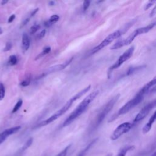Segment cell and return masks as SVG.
Here are the masks:
<instances>
[{"mask_svg":"<svg viewBox=\"0 0 156 156\" xmlns=\"http://www.w3.org/2000/svg\"><path fill=\"white\" fill-rule=\"evenodd\" d=\"M98 94H99V91L98 90L94 91L91 93L90 94H89L86 98H85L78 105L77 108L65 120V121L63 123V126L66 127L69 125L75 119H76L80 115H82L85 111V110L88 108L90 103L98 95Z\"/></svg>","mask_w":156,"mask_h":156,"instance_id":"cell-1","label":"cell"},{"mask_svg":"<svg viewBox=\"0 0 156 156\" xmlns=\"http://www.w3.org/2000/svg\"><path fill=\"white\" fill-rule=\"evenodd\" d=\"M155 26H156V21L153 22L146 26H144L142 27H139V28L135 29L127 38H126L123 40H118L115 44H113V45L110 47V49L111 50L118 49L122 47H124L125 46H127V45L131 44L132 42L134 40V39L136 37H137L138 36H139L140 35L147 33L149 31L152 30Z\"/></svg>","mask_w":156,"mask_h":156,"instance_id":"cell-2","label":"cell"},{"mask_svg":"<svg viewBox=\"0 0 156 156\" xmlns=\"http://www.w3.org/2000/svg\"><path fill=\"white\" fill-rule=\"evenodd\" d=\"M119 94L115 95L114 97L112 98L107 102H106L103 107L101 108L99 112H98L94 121V128H97L104 121L106 116L110 112V110L113 108L115 104L118 101L119 98Z\"/></svg>","mask_w":156,"mask_h":156,"instance_id":"cell-3","label":"cell"},{"mask_svg":"<svg viewBox=\"0 0 156 156\" xmlns=\"http://www.w3.org/2000/svg\"><path fill=\"white\" fill-rule=\"evenodd\" d=\"M144 96V94H141L138 91L132 99H131L130 101L126 102L122 107H121L120 109L118 111L117 113L112 116V118L109 119L108 121L112 122L113 120H115L116 118H118L119 116L127 113L136 105H138L143 100Z\"/></svg>","mask_w":156,"mask_h":156,"instance_id":"cell-4","label":"cell"},{"mask_svg":"<svg viewBox=\"0 0 156 156\" xmlns=\"http://www.w3.org/2000/svg\"><path fill=\"white\" fill-rule=\"evenodd\" d=\"M129 24V23H128L127 24V26L124 27V29H123L122 30H117L111 33L110 34H109L107 37H106L98 45H97L96 47H94V48L92 49V50L91 51V54H94L98 52V51H99L100 50H101L102 49H103L104 48L106 47L109 44H110L115 39L119 38L122 35V34L124 33L126 31H127L128 30L127 29L130 27V26H128Z\"/></svg>","mask_w":156,"mask_h":156,"instance_id":"cell-5","label":"cell"},{"mask_svg":"<svg viewBox=\"0 0 156 156\" xmlns=\"http://www.w3.org/2000/svg\"><path fill=\"white\" fill-rule=\"evenodd\" d=\"M134 50H135V47L133 46H130L129 49H127L126 51H125L123 52V54H122L119 57L118 60L111 66L109 67V68L107 70V77L108 79L110 78L111 74L114 70L118 69L125 62L128 60L132 56Z\"/></svg>","mask_w":156,"mask_h":156,"instance_id":"cell-6","label":"cell"},{"mask_svg":"<svg viewBox=\"0 0 156 156\" xmlns=\"http://www.w3.org/2000/svg\"><path fill=\"white\" fill-rule=\"evenodd\" d=\"M73 102L74 101L71 98L67 102H66V104L60 110H58L57 112H56L55 113H54L53 115H52L51 116H50L49 118L46 119V120H44L41 122H40L38 126L41 127V126H46V125L54 121L57 119L59 116H60L62 115H63L71 107V106L72 105Z\"/></svg>","mask_w":156,"mask_h":156,"instance_id":"cell-7","label":"cell"},{"mask_svg":"<svg viewBox=\"0 0 156 156\" xmlns=\"http://www.w3.org/2000/svg\"><path fill=\"white\" fill-rule=\"evenodd\" d=\"M133 126V124L129 122H126L119 124L112 133L110 136V139L112 140H116L118 139L122 135L128 132L132 128Z\"/></svg>","mask_w":156,"mask_h":156,"instance_id":"cell-8","label":"cell"},{"mask_svg":"<svg viewBox=\"0 0 156 156\" xmlns=\"http://www.w3.org/2000/svg\"><path fill=\"white\" fill-rule=\"evenodd\" d=\"M155 107H156V99L148 102L140 110L138 113L136 115L133 120V122L136 123L143 119L145 117H146V116L149 113V112Z\"/></svg>","mask_w":156,"mask_h":156,"instance_id":"cell-9","label":"cell"},{"mask_svg":"<svg viewBox=\"0 0 156 156\" xmlns=\"http://www.w3.org/2000/svg\"><path fill=\"white\" fill-rule=\"evenodd\" d=\"M73 60V57H71L63 63L54 65V66H52L51 67H49V68H47L44 71H43L41 73V77H44V76H46L48 74H49L51 73L57 72V71H60V70H62V69H65V68H66L69 65V63H71V62H72Z\"/></svg>","mask_w":156,"mask_h":156,"instance_id":"cell-10","label":"cell"},{"mask_svg":"<svg viewBox=\"0 0 156 156\" xmlns=\"http://www.w3.org/2000/svg\"><path fill=\"white\" fill-rule=\"evenodd\" d=\"M20 129H21V126H15V127H13L11 128H9V129L4 130L1 133H0V144L2 143H3L9 136L15 133Z\"/></svg>","mask_w":156,"mask_h":156,"instance_id":"cell-11","label":"cell"},{"mask_svg":"<svg viewBox=\"0 0 156 156\" xmlns=\"http://www.w3.org/2000/svg\"><path fill=\"white\" fill-rule=\"evenodd\" d=\"M155 121H156V110L154 112V113L152 114L151 117L148 120L147 122L143 127V129H142L143 133H144V134L148 133L151 130V128L152 127L153 124Z\"/></svg>","mask_w":156,"mask_h":156,"instance_id":"cell-12","label":"cell"},{"mask_svg":"<svg viewBox=\"0 0 156 156\" xmlns=\"http://www.w3.org/2000/svg\"><path fill=\"white\" fill-rule=\"evenodd\" d=\"M156 85V76H155L151 80H149L147 83H146L139 91L140 93L145 95L149 90L153 87L154 85Z\"/></svg>","mask_w":156,"mask_h":156,"instance_id":"cell-13","label":"cell"},{"mask_svg":"<svg viewBox=\"0 0 156 156\" xmlns=\"http://www.w3.org/2000/svg\"><path fill=\"white\" fill-rule=\"evenodd\" d=\"M30 46V39L28 35L24 32L22 36V48L24 51L28 50Z\"/></svg>","mask_w":156,"mask_h":156,"instance_id":"cell-14","label":"cell"},{"mask_svg":"<svg viewBox=\"0 0 156 156\" xmlns=\"http://www.w3.org/2000/svg\"><path fill=\"white\" fill-rule=\"evenodd\" d=\"M98 140V138H95L93 140H92L89 144H87V146L84 147L78 154L77 156H85V155L87 154V153L88 152V151L90 150V149H91V147L94 145V144L96 143V141Z\"/></svg>","mask_w":156,"mask_h":156,"instance_id":"cell-15","label":"cell"},{"mask_svg":"<svg viewBox=\"0 0 156 156\" xmlns=\"http://www.w3.org/2000/svg\"><path fill=\"white\" fill-rule=\"evenodd\" d=\"M90 88H91V85H89L88 87H87L86 88H83L82 90H81L80 91H79V93H77L75 96H74L73 97H72V98H71L72 100H73V101H76V100L79 99V98H81L83 95H84L86 93H87V92L90 90Z\"/></svg>","mask_w":156,"mask_h":156,"instance_id":"cell-16","label":"cell"},{"mask_svg":"<svg viewBox=\"0 0 156 156\" xmlns=\"http://www.w3.org/2000/svg\"><path fill=\"white\" fill-rule=\"evenodd\" d=\"M135 148V146L133 145H129V146H126L124 147H122L119 152H118V155L116 156H126L127 153L131 150H133Z\"/></svg>","mask_w":156,"mask_h":156,"instance_id":"cell-17","label":"cell"},{"mask_svg":"<svg viewBox=\"0 0 156 156\" xmlns=\"http://www.w3.org/2000/svg\"><path fill=\"white\" fill-rule=\"evenodd\" d=\"M51 48L50 47H45V48H43V51L41 52H40L38 55V56L35 58V59L37 60V59H38V58H41V57H43L44 55H45L46 54H48L50 51H51Z\"/></svg>","mask_w":156,"mask_h":156,"instance_id":"cell-18","label":"cell"},{"mask_svg":"<svg viewBox=\"0 0 156 156\" xmlns=\"http://www.w3.org/2000/svg\"><path fill=\"white\" fill-rule=\"evenodd\" d=\"M9 65L13 66L17 63V57L15 55H12L9 57V61H8Z\"/></svg>","mask_w":156,"mask_h":156,"instance_id":"cell-19","label":"cell"},{"mask_svg":"<svg viewBox=\"0 0 156 156\" xmlns=\"http://www.w3.org/2000/svg\"><path fill=\"white\" fill-rule=\"evenodd\" d=\"M22 104H23V101H22V99H20L18 101V102L16 103L15 105L14 106V107H13V108L12 112V113H15V112H16L20 108V107H21Z\"/></svg>","mask_w":156,"mask_h":156,"instance_id":"cell-20","label":"cell"},{"mask_svg":"<svg viewBox=\"0 0 156 156\" xmlns=\"http://www.w3.org/2000/svg\"><path fill=\"white\" fill-rule=\"evenodd\" d=\"M5 87L2 83L0 82V101L4 99L5 96Z\"/></svg>","mask_w":156,"mask_h":156,"instance_id":"cell-21","label":"cell"},{"mask_svg":"<svg viewBox=\"0 0 156 156\" xmlns=\"http://www.w3.org/2000/svg\"><path fill=\"white\" fill-rule=\"evenodd\" d=\"M58 20H59V16H58V15H52V16L49 18L48 21H49L51 24H52L56 23L57 21H58Z\"/></svg>","mask_w":156,"mask_h":156,"instance_id":"cell-22","label":"cell"},{"mask_svg":"<svg viewBox=\"0 0 156 156\" xmlns=\"http://www.w3.org/2000/svg\"><path fill=\"white\" fill-rule=\"evenodd\" d=\"M70 147H71V145L69 144V145H68V146H67L64 149H63L60 152H59L57 155H55V156H66V154H67V152H68V150H69V149L70 148Z\"/></svg>","mask_w":156,"mask_h":156,"instance_id":"cell-23","label":"cell"},{"mask_svg":"<svg viewBox=\"0 0 156 156\" xmlns=\"http://www.w3.org/2000/svg\"><path fill=\"white\" fill-rule=\"evenodd\" d=\"M40 26L38 25V24H34V25H33L30 28V31H29L30 34H35L40 29Z\"/></svg>","mask_w":156,"mask_h":156,"instance_id":"cell-24","label":"cell"},{"mask_svg":"<svg viewBox=\"0 0 156 156\" xmlns=\"http://www.w3.org/2000/svg\"><path fill=\"white\" fill-rule=\"evenodd\" d=\"M156 3V1H149L147 2V3H146V4L144 6V10H146L147 9H149L152 5H154V4Z\"/></svg>","mask_w":156,"mask_h":156,"instance_id":"cell-25","label":"cell"},{"mask_svg":"<svg viewBox=\"0 0 156 156\" xmlns=\"http://www.w3.org/2000/svg\"><path fill=\"white\" fill-rule=\"evenodd\" d=\"M90 1H85L83 2V11H86L87 10V9L89 7L90 5Z\"/></svg>","mask_w":156,"mask_h":156,"instance_id":"cell-26","label":"cell"},{"mask_svg":"<svg viewBox=\"0 0 156 156\" xmlns=\"http://www.w3.org/2000/svg\"><path fill=\"white\" fill-rule=\"evenodd\" d=\"M12 43L11 42H10V41H9V42H7L6 44H5V47H4V51H9V50H10V49L12 48Z\"/></svg>","mask_w":156,"mask_h":156,"instance_id":"cell-27","label":"cell"},{"mask_svg":"<svg viewBox=\"0 0 156 156\" xmlns=\"http://www.w3.org/2000/svg\"><path fill=\"white\" fill-rule=\"evenodd\" d=\"M30 83V79H25L23 81H22L20 83V85L23 87H27L28 86Z\"/></svg>","mask_w":156,"mask_h":156,"instance_id":"cell-28","label":"cell"},{"mask_svg":"<svg viewBox=\"0 0 156 156\" xmlns=\"http://www.w3.org/2000/svg\"><path fill=\"white\" fill-rule=\"evenodd\" d=\"M45 34H46V29H43L38 34L37 37L39 39H41V38H43L44 37Z\"/></svg>","mask_w":156,"mask_h":156,"instance_id":"cell-29","label":"cell"},{"mask_svg":"<svg viewBox=\"0 0 156 156\" xmlns=\"http://www.w3.org/2000/svg\"><path fill=\"white\" fill-rule=\"evenodd\" d=\"M155 15H156V5L154 6V7L151 11V12L149 13V16L150 17H152V16H154Z\"/></svg>","mask_w":156,"mask_h":156,"instance_id":"cell-30","label":"cell"},{"mask_svg":"<svg viewBox=\"0 0 156 156\" xmlns=\"http://www.w3.org/2000/svg\"><path fill=\"white\" fill-rule=\"evenodd\" d=\"M29 18H26L25 20H23V21L22 22V23H21V27H23V26H24L26 24H27V23H28V22L29 21Z\"/></svg>","mask_w":156,"mask_h":156,"instance_id":"cell-31","label":"cell"},{"mask_svg":"<svg viewBox=\"0 0 156 156\" xmlns=\"http://www.w3.org/2000/svg\"><path fill=\"white\" fill-rule=\"evenodd\" d=\"M15 18V15H14V14H12V15H10V16L9 18V20H8V23H12L13 20H14V19Z\"/></svg>","mask_w":156,"mask_h":156,"instance_id":"cell-32","label":"cell"},{"mask_svg":"<svg viewBox=\"0 0 156 156\" xmlns=\"http://www.w3.org/2000/svg\"><path fill=\"white\" fill-rule=\"evenodd\" d=\"M38 8H37V9H34L32 12H31V13H30V17H32V16H34L35 14H36V13L38 11Z\"/></svg>","mask_w":156,"mask_h":156,"instance_id":"cell-33","label":"cell"},{"mask_svg":"<svg viewBox=\"0 0 156 156\" xmlns=\"http://www.w3.org/2000/svg\"><path fill=\"white\" fill-rule=\"evenodd\" d=\"M54 4H55V2L54 1H49V5H54Z\"/></svg>","mask_w":156,"mask_h":156,"instance_id":"cell-34","label":"cell"},{"mask_svg":"<svg viewBox=\"0 0 156 156\" xmlns=\"http://www.w3.org/2000/svg\"><path fill=\"white\" fill-rule=\"evenodd\" d=\"M7 2H8V1H1V3L2 5H4V4H5Z\"/></svg>","mask_w":156,"mask_h":156,"instance_id":"cell-35","label":"cell"},{"mask_svg":"<svg viewBox=\"0 0 156 156\" xmlns=\"http://www.w3.org/2000/svg\"><path fill=\"white\" fill-rule=\"evenodd\" d=\"M150 156H156V151L155 152H154L151 155H150Z\"/></svg>","mask_w":156,"mask_h":156,"instance_id":"cell-36","label":"cell"},{"mask_svg":"<svg viewBox=\"0 0 156 156\" xmlns=\"http://www.w3.org/2000/svg\"><path fill=\"white\" fill-rule=\"evenodd\" d=\"M2 33V29L0 28V35H1Z\"/></svg>","mask_w":156,"mask_h":156,"instance_id":"cell-37","label":"cell"},{"mask_svg":"<svg viewBox=\"0 0 156 156\" xmlns=\"http://www.w3.org/2000/svg\"><path fill=\"white\" fill-rule=\"evenodd\" d=\"M106 156H112V154H108V155H107Z\"/></svg>","mask_w":156,"mask_h":156,"instance_id":"cell-38","label":"cell"}]
</instances>
